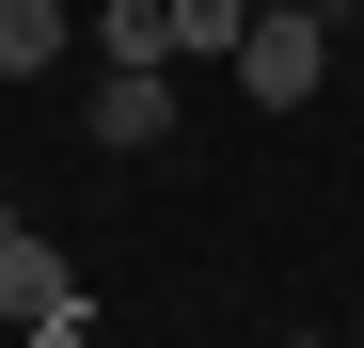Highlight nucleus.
<instances>
[{"label":"nucleus","instance_id":"39448f33","mask_svg":"<svg viewBox=\"0 0 364 348\" xmlns=\"http://www.w3.org/2000/svg\"><path fill=\"white\" fill-rule=\"evenodd\" d=\"M237 32H254V0H174V48L191 64H237Z\"/></svg>","mask_w":364,"mask_h":348},{"label":"nucleus","instance_id":"20e7f679","mask_svg":"<svg viewBox=\"0 0 364 348\" xmlns=\"http://www.w3.org/2000/svg\"><path fill=\"white\" fill-rule=\"evenodd\" d=\"M32 64H64V0H0V80H32Z\"/></svg>","mask_w":364,"mask_h":348},{"label":"nucleus","instance_id":"423d86ee","mask_svg":"<svg viewBox=\"0 0 364 348\" xmlns=\"http://www.w3.org/2000/svg\"><path fill=\"white\" fill-rule=\"evenodd\" d=\"M0 348H16V317H0Z\"/></svg>","mask_w":364,"mask_h":348},{"label":"nucleus","instance_id":"f257e3e1","mask_svg":"<svg viewBox=\"0 0 364 348\" xmlns=\"http://www.w3.org/2000/svg\"><path fill=\"white\" fill-rule=\"evenodd\" d=\"M317 80H333V0H254V32H237V95L301 111Z\"/></svg>","mask_w":364,"mask_h":348},{"label":"nucleus","instance_id":"f03ea898","mask_svg":"<svg viewBox=\"0 0 364 348\" xmlns=\"http://www.w3.org/2000/svg\"><path fill=\"white\" fill-rule=\"evenodd\" d=\"M95 143H111V158L174 143V64H111V80H95Z\"/></svg>","mask_w":364,"mask_h":348},{"label":"nucleus","instance_id":"7ed1b4c3","mask_svg":"<svg viewBox=\"0 0 364 348\" xmlns=\"http://www.w3.org/2000/svg\"><path fill=\"white\" fill-rule=\"evenodd\" d=\"M95 48L111 64H191V48H174V0H95Z\"/></svg>","mask_w":364,"mask_h":348},{"label":"nucleus","instance_id":"0eeeda50","mask_svg":"<svg viewBox=\"0 0 364 348\" xmlns=\"http://www.w3.org/2000/svg\"><path fill=\"white\" fill-rule=\"evenodd\" d=\"M301 348H333V332H301Z\"/></svg>","mask_w":364,"mask_h":348}]
</instances>
